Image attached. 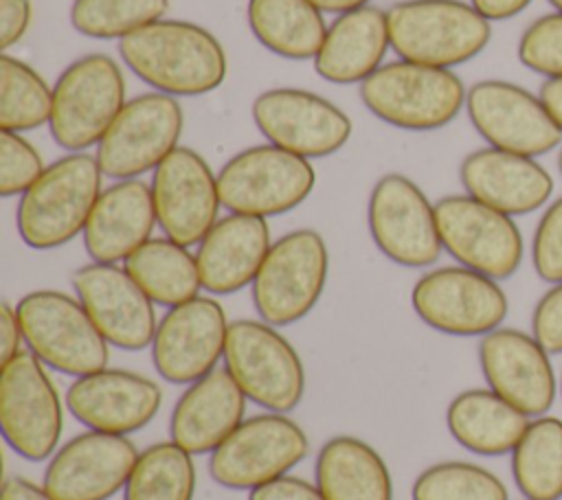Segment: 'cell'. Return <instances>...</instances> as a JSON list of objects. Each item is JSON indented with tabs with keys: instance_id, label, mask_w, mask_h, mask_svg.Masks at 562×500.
I'll return each instance as SVG.
<instances>
[{
	"instance_id": "obj_12",
	"label": "cell",
	"mask_w": 562,
	"mask_h": 500,
	"mask_svg": "<svg viewBox=\"0 0 562 500\" xmlns=\"http://www.w3.org/2000/svg\"><path fill=\"white\" fill-rule=\"evenodd\" d=\"M184 114L176 96L145 92L130 99L97 145L105 178L132 180L154 171L178 145Z\"/></svg>"
},
{
	"instance_id": "obj_41",
	"label": "cell",
	"mask_w": 562,
	"mask_h": 500,
	"mask_svg": "<svg viewBox=\"0 0 562 500\" xmlns=\"http://www.w3.org/2000/svg\"><path fill=\"white\" fill-rule=\"evenodd\" d=\"M531 333L549 353H562V283H553L536 303Z\"/></svg>"
},
{
	"instance_id": "obj_33",
	"label": "cell",
	"mask_w": 562,
	"mask_h": 500,
	"mask_svg": "<svg viewBox=\"0 0 562 500\" xmlns=\"http://www.w3.org/2000/svg\"><path fill=\"white\" fill-rule=\"evenodd\" d=\"M512 474L527 500L562 498V419L533 417L512 450Z\"/></svg>"
},
{
	"instance_id": "obj_37",
	"label": "cell",
	"mask_w": 562,
	"mask_h": 500,
	"mask_svg": "<svg viewBox=\"0 0 562 500\" xmlns=\"http://www.w3.org/2000/svg\"><path fill=\"white\" fill-rule=\"evenodd\" d=\"M413 500H507L503 480L468 461H441L426 467L413 482Z\"/></svg>"
},
{
	"instance_id": "obj_36",
	"label": "cell",
	"mask_w": 562,
	"mask_h": 500,
	"mask_svg": "<svg viewBox=\"0 0 562 500\" xmlns=\"http://www.w3.org/2000/svg\"><path fill=\"white\" fill-rule=\"evenodd\" d=\"M169 0H75L70 24L92 39H123L160 20Z\"/></svg>"
},
{
	"instance_id": "obj_19",
	"label": "cell",
	"mask_w": 562,
	"mask_h": 500,
	"mask_svg": "<svg viewBox=\"0 0 562 500\" xmlns=\"http://www.w3.org/2000/svg\"><path fill=\"white\" fill-rule=\"evenodd\" d=\"M158 226L187 248L198 246L220 219L217 173L191 147H176L151 175Z\"/></svg>"
},
{
	"instance_id": "obj_49",
	"label": "cell",
	"mask_w": 562,
	"mask_h": 500,
	"mask_svg": "<svg viewBox=\"0 0 562 500\" xmlns=\"http://www.w3.org/2000/svg\"><path fill=\"white\" fill-rule=\"evenodd\" d=\"M553 7H555V11H560L562 13V0H549Z\"/></svg>"
},
{
	"instance_id": "obj_15",
	"label": "cell",
	"mask_w": 562,
	"mask_h": 500,
	"mask_svg": "<svg viewBox=\"0 0 562 500\" xmlns=\"http://www.w3.org/2000/svg\"><path fill=\"white\" fill-rule=\"evenodd\" d=\"M367 221L378 250L397 265L428 268L443 250L435 204L402 173H384L373 184Z\"/></svg>"
},
{
	"instance_id": "obj_30",
	"label": "cell",
	"mask_w": 562,
	"mask_h": 500,
	"mask_svg": "<svg viewBox=\"0 0 562 500\" xmlns=\"http://www.w3.org/2000/svg\"><path fill=\"white\" fill-rule=\"evenodd\" d=\"M314 478L325 500H393L386 461L358 436L327 439L318 450Z\"/></svg>"
},
{
	"instance_id": "obj_10",
	"label": "cell",
	"mask_w": 562,
	"mask_h": 500,
	"mask_svg": "<svg viewBox=\"0 0 562 500\" xmlns=\"http://www.w3.org/2000/svg\"><path fill=\"white\" fill-rule=\"evenodd\" d=\"M0 425L26 461H48L59 447L64 408L48 366L29 349L0 362Z\"/></svg>"
},
{
	"instance_id": "obj_28",
	"label": "cell",
	"mask_w": 562,
	"mask_h": 500,
	"mask_svg": "<svg viewBox=\"0 0 562 500\" xmlns=\"http://www.w3.org/2000/svg\"><path fill=\"white\" fill-rule=\"evenodd\" d=\"M391 48L389 18L378 7L340 13L325 33L314 70L331 83L351 86L371 77Z\"/></svg>"
},
{
	"instance_id": "obj_34",
	"label": "cell",
	"mask_w": 562,
	"mask_h": 500,
	"mask_svg": "<svg viewBox=\"0 0 562 500\" xmlns=\"http://www.w3.org/2000/svg\"><path fill=\"white\" fill-rule=\"evenodd\" d=\"M193 454L178 443L160 441L145 447L123 489V500H193Z\"/></svg>"
},
{
	"instance_id": "obj_38",
	"label": "cell",
	"mask_w": 562,
	"mask_h": 500,
	"mask_svg": "<svg viewBox=\"0 0 562 500\" xmlns=\"http://www.w3.org/2000/svg\"><path fill=\"white\" fill-rule=\"evenodd\" d=\"M516 50L531 72L547 79L562 77V13L553 11L533 20L522 31Z\"/></svg>"
},
{
	"instance_id": "obj_5",
	"label": "cell",
	"mask_w": 562,
	"mask_h": 500,
	"mask_svg": "<svg viewBox=\"0 0 562 500\" xmlns=\"http://www.w3.org/2000/svg\"><path fill=\"white\" fill-rule=\"evenodd\" d=\"M24 344L48 368L81 377L108 366L110 342L77 296L59 289H35L18 305Z\"/></svg>"
},
{
	"instance_id": "obj_45",
	"label": "cell",
	"mask_w": 562,
	"mask_h": 500,
	"mask_svg": "<svg viewBox=\"0 0 562 500\" xmlns=\"http://www.w3.org/2000/svg\"><path fill=\"white\" fill-rule=\"evenodd\" d=\"M0 500H55L44 485H35L24 476H11L2 482Z\"/></svg>"
},
{
	"instance_id": "obj_7",
	"label": "cell",
	"mask_w": 562,
	"mask_h": 500,
	"mask_svg": "<svg viewBox=\"0 0 562 500\" xmlns=\"http://www.w3.org/2000/svg\"><path fill=\"white\" fill-rule=\"evenodd\" d=\"M327 272V243L314 228H296L272 241L250 285L259 318L274 327L305 318L323 296Z\"/></svg>"
},
{
	"instance_id": "obj_9",
	"label": "cell",
	"mask_w": 562,
	"mask_h": 500,
	"mask_svg": "<svg viewBox=\"0 0 562 500\" xmlns=\"http://www.w3.org/2000/svg\"><path fill=\"white\" fill-rule=\"evenodd\" d=\"M314 184L316 173L307 158L270 143L237 151L217 171L222 206L263 219L301 206Z\"/></svg>"
},
{
	"instance_id": "obj_11",
	"label": "cell",
	"mask_w": 562,
	"mask_h": 500,
	"mask_svg": "<svg viewBox=\"0 0 562 500\" xmlns=\"http://www.w3.org/2000/svg\"><path fill=\"white\" fill-rule=\"evenodd\" d=\"M310 452L305 430L283 412L246 417L209 456L211 478L226 489L252 491L285 476Z\"/></svg>"
},
{
	"instance_id": "obj_47",
	"label": "cell",
	"mask_w": 562,
	"mask_h": 500,
	"mask_svg": "<svg viewBox=\"0 0 562 500\" xmlns=\"http://www.w3.org/2000/svg\"><path fill=\"white\" fill-rule=\"evenodd\" d=\"M540 101L544 103L547 112L551 114L553 123L558 125V129L562 132V77H555V79H547L542 86H540V92H538Z\"/></svg>"
},
{
	"instance_id": "obj_39",
	"label": "cell",
	"mask_w": 562,
	"mask_h": 500,
	"mask_svg": "<svg viewBox=\"0 0 562 500\" xmlns=\"http://www.w3.org/2000/svg\"><path fill=\"white\" fill-rule=\"evenodd\" d=\"M42 154L20 134L0 129V195L13 197L31 189L44 173Z\"/></svg>"
},
{
	"instance_id": "obj_29",
	"label": "cell",
	"mask_w": 562,
	"mask_h": 500,
	"mask_svg": "<svg viewBox=\"0 0 562 500\" xmlns=\"http://www.w3.org/2000/svg\"><path fill=\"white\" fill-rule=\"evenodd\" d=\"M531 417L496 395L492 388H468L446 408V425L452 439L481 456L512 454Z\"/></svg>"
},
{
	"instance_id": "obj_14",
	"label": "cell",
	"mask_w": 562,
	"mask_h": 500,
	"mask_svg": "<svg viewBox=\"0 0 562 500\" xmlns=\"http://www.w3.org/2000/svg\"><path fill=\"white\" fill-rule=\"evenodd\" d=\"M443 250L459 265L496 281L509 279L522 263L525 243L512 215H505L468 193L435 202Z\"/></svg>"
},
{
	"instance_id": "obj_25",
	"label": "cell",
	"mask_w": 562,
	"mask_h": 500,
	"mask_svg": "<svg viewBox=\"0 0 562 500\" xmlns=\"http://www.w3.org/2000/svg\"><path fill=\"white\" fill-rule=\"evenodd\" d=\"M246 395L226 366L187 384L178 397L169 439L189 454H211L246 417Z\"/></svg>"
},
{
	"instance_id": "obj_27",
	"label": "cell",
	"mask_w": 562,
	"mask_h": 500,
	"mask_svg": "<svg viewBox=\"0 0 562 500\" xmlns=\"http://www.w3.org/2000/svg\"><path fill=\"white\" fill-rule=\"evenodd\" d=\"M270 246V228L263 217L241 213L220 217L195 252L202 289L220 296L252 285Z\"/></svg>"
},
{
	"instance_id": "obj_31",
	"label": "cell",
	"mask_w": 562,
	"mask_h": 500,
	"mask_svg": "<svg viewBox=\"0 0 562 500\" xmlns=\"http://www.w3.org/2000/svg\"><path fill=\"white\" fill-rule=\"evenodd\" d=\"M246 20L255 39L285 59H314L327 33L310 0H248Z\"/></svg>"
},
{
	"instance_id": "obj_46",
	"label": "cell",
	"mask_w": 562,
	"mask_h": 500,
	"mask_svg": "<svg viewBox=\"0 0 562 500\" xmlns=\"http://www.w3.org/2000/svg\"><path fill=\"white\" fill-rule=\"evenodd\" d=\"M531 0H470V4L490 22L509 20L525 11Z\"/></svg>"
},
{
	"instance_id": "obj_21",
	"label": "cell",
	"mask_w": 562,
	"mask_h": 500,
	"mask_svg": "<svg viewBox=\"0 0 562 500\" xmlns=\"http://www.w3.org/2000/svg\"><path fill=\"white\" fill-rule=\"evenodd\" d=\"M72 287L110 346L125 351L151 346L158 327L154 303L125 265L90 261L75 270Z\"/></svg>"
},
{
	"instance_id": "obj_51",
	"label": "cell",
	"mask_w": 562,
	"mask_h": 500,
	"mask_svg": "<svg viewBox=\"0 0 562 500\" xmlns=\"http://www.w3.org/2000/svg\"><path fill=\"white\" fill-rule=\"evenodd\" d=\"M560 395H562V377H560Z\"/></svg>"
},
{
	"instance_id": "obj_35",
	"label": "cell",
	"mask_w": 562,
	"mask_h": 500,
	"mask_svg": "<svg viewBox=\"0 0 562 500\" xmlns=\"http://www.w3.org/2000/svg\"><path fill=\"white\" fill-rule=\"evenodd\" d=\"M53 90L42 75L9 53L0 57V129L29 132L48 123Z\"/></svg>"
},
{
	"instance_id": "obj_4",
	"label": "cell",
	"mask_w": 562,
	"mask_h": 500,
	"mask_svg": "<svg viewBox=\"0 0 562 500\" xmlns=\"http://www.w3.org/2000/svg\"><path fill=\"white\" fill-rule=\"evenodd\" d=\"M465 96L461 77L450 68L406 59L382 64L360 83V99L371 114L411 132L446 127L465 107Z\"/></svg>"
},
{
	"instance_id": "obj_20",
	"label": "cell",
	"mask_w": 562,
	"mask_h": 500,
	"mask_svg": "<svg viewBox=\"0 0 562 500\" xmlns=\"http://www.w3.org/2000/svg\"><path fill=\"white\" fill-rule=\"evenodd\" d=\"M138 454L125 434L86 430L55 450L42 485L55 500H110L125 489Z\"/></svg>"
},
{
	"instance_id": "obj_6",
	"label": "cell",
	"mask_w": 562,
	"mask_h": 500,
	"mask_svg": "<svg viewBox=\"0 0 562 500\" xmlns=\"http://www.w3.org/2000/svg\"><path fill=\"white\" fill-rule=\"evenodd\" d=\"M224 366L248 401L288 414L305 393V368L292 342L270 322L239 318L228 325Z\"/></svg>"
},
{
	"instance_id": "obj_50",
	"label": "cell",
	"mask_w": 562,
	"mask_h": 500,
	"mask_svg": "<svg viewBox=\"0 0 562 500\" xmlns=\"http://www.w3.org/2000/svg\"><path fill=\"white\" fill-rule=\"evenodd\" d=\"M558 169H560V173H562V151L558 154Z\"/></svg>"
},
{
	"instance_id": "obj_23",
	"label": "cell",
	"mask_w": 562,
	"mask_h": 500,
	"mask_svg": "<svg viewBox=\"0 0 562 500\" xmlns=\"http://www.w3.org/2000/svg\"><path fill=\"white\" fill-rule=\"evenodd\" d=\"M162 406L160 386L134 371L101 368L81 377L66 390V408L88 430L132 434L145 428Z\"/></svg>"
},
{
	"instance_id": "obj_17",
	"label": "cell",
	"mask_w": 562,
	"mask_h": 500,
	"mask_svg": "<svg viewBox=\"0 0 562 500\" xmlns=\"http://www.w3.org/2000/svg\"><path fill=\"white\" fill-rule=\"evenodd\" d=\"M465 110L490 147L538 158L562 143V132L540 96L518 83L476 81L468 88Z\"/></svg>"
},
{
	"instance_id": "obj_44",
	"label": "cell",
	"mask_w": 562,
	"mask_h": 500,
	"mask_svg": "<svg viewBox=\"0 0 562 500\" xmlns=\"http://www.w3.org/2000/svg\"><path fill=\"white\" fill-rule=\"evenodd\" d=\"M24 333L20 325L18 309L9 303H2L0 307V362H7L9 357L24 351Z\"/></svg>"
},
{
	"instance_id": "obj_48",
	"label": "cell",
	"mask_w": 562,
	"mask_h": 500,
	"mask_svg": "<svg viewBox=\"0 0 562 500\" xmlns=\"http://www.w3.org/2000/svg\"><path fill=\"white\" fill-rule=\"evenodd\" d=\"M312 4H316L323 13H347V11H356L362 7H369L371 0H310Z\"/></svg>"
},
{
	"instance_id": "obj_16",
	"label": "cell",
	"mask_w": 562,
	"mask_h": 500,
	"mask_svg": "<svg viewBox=\"0 0 562 500\" xmlns=\"http://www.w3.org/2000/svg\"><path fill=\"white\" fill-rule=\"evenodd\" d=\"M252 121L270 145L307 160L336 154L353 132L349 116L338 105L301 88H270L257 94Z\"/></svg>"
},
{
	"instance_id": "obj_32",
	"label": "cell",
	"mask_w": 562,
	"mask_h": 500,
	"mask_svg": "<svg viewBox=\"0 0 562 500\" xmlns=\"http://www.w3.org/2000/svg\"><path fill=\"white\" fill-rule=\"evenodd\" d=\"M123 265L154 305L169 309L200 296L202 281L195 254L169 237H151Z\"/></svg>"
},
{
	"instance_id": "obj_22",
	"label": "cell",
	"mask_w": 562,
	"mask_h": 500,
	"mask_svg": "<svg viewBox=\"0 0 562 500\" xmlns=\"http://www.w3.org/2000/svg\"><path fill=\"white\" fill-rule=\"evenodd\" d=\"M549 355L533 333L512 327H498L479 342V364L487 388L531 419L547 414L558 395Z\"/></svg>"
},
{
	"instance_id": "obj_1",
	"label": "cell",
	"mask_w": 562,
	"mask_h": 500,
	"mask_svg": "<svg viewBox=\"0 0 562 500\" xmlns=\"http://www.w3.org/2000/svg\"><path fill=\"white\" fill-rule=\"evenodd\" d=\"M123 64L156 92L200 96L220 88L228 59L220 39L187 20L160 18L119 39Z\"/></svg>"
},
{
	"instance_id": "obj_3",
	"label": "cell",
	"mask_w": 562,
	"mask_h": 500,
	"mask_svg": "<svg viewBox=\"0 0 562 500\" xmlns=\"http://www.w3.org/2000/svg\"><path fill=\"white\" fill-rule=\"evenodd\" d=\"M386 18L391 50L435 68L452 70L474 59L492 37L490 20L463 0H402Z\"/></svg>"
},
{
	"instance_id": "obj_42",
	"label": "cell",
	"mask_w": 562,
	"mask_h": 500,
	"mask_svg": "<svg viewBox=\"0 0 562 500\" xmlns=\"http://www.w3.org/2000/svg\"><path fill=\"white\" fill-rule=\"evenodd\" d=\"M248 500H325V496L316 482L285 474L248 491Z\"/></svg>"
},
{
	"instance_id": "obj_43",
	"label": "cell",
	"mask_w": 562,
	"mask_h": 500,
	"mask_svg": "<svg viewBox=\"0 0 562 500\" xmlns=\"http://www.w3.org/2000/svg\"><path fill=\"white\" fill-rule=\"evenodd\" d=\"M31 24L29 0H0V48L7 53L18 44Z\"/></svg>"
},
{
	"instance_id": "obj_13",
	"label": "cell",
	"mask_w": 562,
	"mask_h": 500,
	"mask_svg": "<svg viewBox=\"0 0 562 500\" xmlns=\"http://www.w3.org/2000/svg\"><path fill=\"white\" fill-rule=\"evenodd\" d=\"M419 320L448 336H485L498 329L509 300L496 279L465 265H443L422 274L411 292Z\"/></svg>"
},
{
	"instance_id": "obj_2",
	"label": "cell",
	"mask_w": 562,
	"mask_h": 500,
	"mask_svg": "<svg viewBox=\"0 0 562 500\" xmlns=\"http://www.w3.org/2000/svg\"><path fill=\"white\" fill-rule=\"evenodd\" d=\"M103 171L94 156L68 151L20 195L15 224L22 241L33 250H53L79 232L103 191Z\"/></svg>"
},
{
	"instance_id": "obj_18",
	"label": "cell",
	"mask_w": 562,
	"mask_h": 500,
	"mask_svg": "<svg viewBox=\"0 0 562 500\" xmlns=\"http://www.w3.org/2000/svg\"><path fill=\"white\" fill-rule=\"evenodd\" d=\"M228 320L213 296H195L169 307L151 340V360L169 384H191L224 360Z\"/></svg>"
},
{
	"instance_id": "obj_26",
	"label": "cell",
	"mask_w": 562,
	"mask_h": 500,
	"mask_svg": "<svg viewBox=\"0 0 562 500\" xmlns=\"http://www.w3.org/2000/svg\"><path fill=\"white\" fill-rule=\"evenodd\" d=\"M158 224L151 186L140 178L114 180L105 186L83 228V246L92 261L119 263L151 239Z\"/></svg>"
},
{
	"instance_id": "obj_24",
	"label": "cell",
	"mask_w": 562,
	"mask_h": 500,
	"mask_svg": "<svg viewBox=\"0 0 562 500\" xmlns=\"http://www.w3.org/2000/svg\"><path fill=\"white\" fill-rule=\"evenodd\" d=\"M459 178L468 195L512 217L533 213L553 193V178L536 158L490 145L463 158Z\"/></svg>"
},
{
	"instance_id": "obj_8",
	"label": "cell",
	"mask_w": 562,
	"mask_h": 500,
	"mask_svg": "<svg viewBox=\"0 0 562 500\" xmlns=\"http://www.w3.org/2000/svg\"><path fill=\"white\" fill-rule=\"evenodd\" d=\"M125 103L119 64L103 53L83 55L68 64L53 86L50 134L68 151L97 147Z\"/></svg>"
},
{
	"instance_id": "obj_40",
	"label": "cell",
	"mask_w": 562,
	"mask_h": 500,
	"mask_svg": "<svg viewBox=\"0 0 562 500\" xmlns=\"http://www.w3.org/2000/svg\"><path fill=\"white\" fill-rule=\"evenodd\" d=\"M536 274L547 283H562V195L542 213L531 241Z\"/></svg>"
}]
</instances>
